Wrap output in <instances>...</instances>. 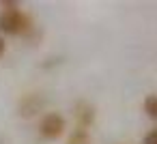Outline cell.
Returning a JSON list of instances; mask_svg holds the SVG:
<instances>
[{"label": "cell", "instance_id": "277c9868", "mask_svg": "<svg viewBox=\"0 0 157 144\" xmlns=\"http://www.w3.org/2000/svg\"><path fill=\"white\" fill-rule=\"evenodd\" d=\"M75 120H78V127L88 129L95 123V108L90 103H86V101H80L75 105Z\"/></svg>", "mask_w": 157, "mask_h": 144}, {"label": "cell", "instance_id": "52a82bcc", "mask_svg": "<svg viewBox=\"0 0 157 144\" xmlns=\"http://www.w3.org/2000/svg\"><path fill=\"white\" fill-rule=\"evenodd\" d=\"M142 144H157V129H151V131L144 135Z\"/></svg>", "mask_w": 157, "mask_h": 144}, {"label": "cell", "instance_id": "8992f818", "mask_svg": "<svg viewBox=\"0 0 157 144\" xmlns=\"http://www.w3.org/2000/svg\"><path fill=\"white\" fill-rule=\"evenodd\" d=\"M142 108H144V112H146V116H148V118L157 120V95H148V97L144 99Z\"/></svg>", "mask_w": 157, "mask_h": 144}, {"label": "cell", "instance_id": "ba28073f", "mask_svg": "<svg viewBox=\"0 0 157 144\" xmlns=\"http://www.w3.org/2000/svg\"><path fill=\"white\" fill-rule=\"evenodd\" d=\"M5 52H7V41H5V37H0V58L5 56Z\"/></svg>", "mask_w": 157, "mask_h": 144}, {"label": "cell", "instance_id": "5b68a950", "mask_svg": "<svg viewBox=\"0 0 157 144\" xmlns=\"http://www.w3.org/2000/svg\"><path fill=\"white\" fill-rule=\"evenodd\" d=\"M67 144H90V133L88 129H82V127H75L67 140Z\"/></svg>", "mask_w": 157, "mask_h": 144}, {"label": "cell", "instance_id": "7a4b0ae2", "mask_svg": "<svg viewBox=\"0 0 157 144\" xmlns=\"http://www.w3.org/2000/svg\"><path fill=\"white\" fill-rule=\"evenodd\" d=\"M65 129H67V120H65V116L58 114V112H48V114L41 118V123H39V133H41L45 140H56V138H60V135L65 133Z\"/></svg>", "mask_w": 157, "mask_h": 144}, {"label": "cell", "instance_id": "3957f363", "mask_svg": "<svg viewBox=\"0 0 157 144\" xmlns=\"http://www.w3.org/2000/svg\"><path fill=\"white\" fill-rule=\"evenodd\" d=\"M41 105H43V99L39 95H24L20 99V116L30 118L41 110Z\"/></svg>", "mask_w": 157, "mask_h": 144}, {"label": "cell", "instance_id": "6da1fadb", "mask_svg": "<svg viewBox=\"0 0 157 144\" xmlns=\"http://www.w3.org/2000/svg\"><path fill=\"white\" fill-rule=\"evenodd\" d=\"M0 30L5 35H28L33 30V20L22 9L0 11Z\"/></svg>", "mask_w": 157, "mask_h": 144}]
</instances>
